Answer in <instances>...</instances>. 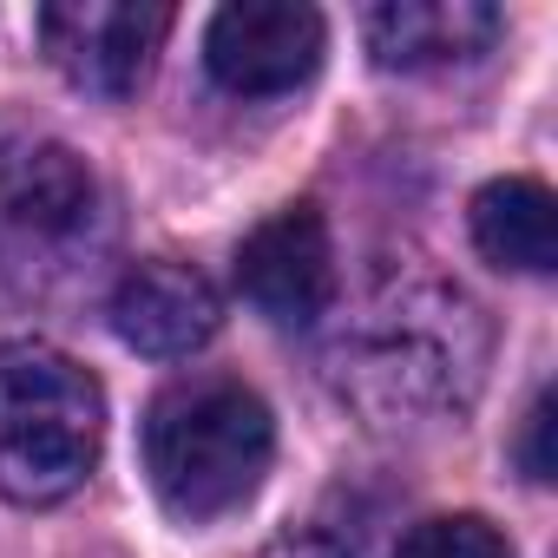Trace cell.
<instances>
[{
	"instance_id": "cell-7",
	"label": "cell",
	"mask_w": 558,
	"mask_h": 558,
	"mask_svg": "<svg viewBox=\"0 0 558 558\" xmlns=\"http://www.w3.org/2000/svg\"><path fill=\"white\" fill-rule=\"evenodd\" d=\"M236 290L250 296L256 316L283 323V329H310L329 316L336 303V243L316 204H290L263 217L243 250H236Z\"/></svg>"
},
{
	"instance_id": "cell-9",
	"label": "cell",
	"mask_w": 558,
	"mask_h": 558,
	"mask_svg": "<svg viewBox=\"0 0 558 558\" xmlns=\"http://www.w3.org/2000/svg\"><path fill=\"white\" fill-rule=\"evenodd\" d=\"M368 53L381 66L421 73V66H460L480 60L499 40V8L486 0H388V8H368Z\"/></svg>"
},
{
	"instance_id": "cell-6",
	"label": "cell",
	"mask_w": 558,
	"mask_h": 558,
	"mask_svg": "<svg viewBox=\"0 0 558 558\" xmlns=\"http://www.w3.org/2000/svg\"><path fill=\"white\" fill-rule=\"evenodd\" d=\"M165 34H171V8H132V0H60V8H40L47 60L93 99L138 93Z\"/></svg>"
},
{
	"instance_id": "cell-1",
	"label": "cell",
	"mask_w": 558,
	"mask_h": 558,
	"mask_svg": "<svg viewBox=\"0 0 558 558\" xmlns=\"http://www.w3.org/2000/svg\"><path fill=\"white\" fill-rule=\"evenodd\" d=\"M342 401H355L375 427H414L460 414L486 368V329L466 296L408 283L362 310V323L329 355Z\"/></svg>"
},
{
	"instance_id": "cell-8",
	"label": "cell",
	"mask_w": 558,
	"mask_h": 558,
	"mask_svg": "<svg viewBox=\"0 0 558 558\" xmlns=\"http://www.w3.org/2000/svg\"><path fill=\"white\" fill-rule=\"evenodd\" d=\"M106 316H112V336L125 349H138L151 362H178V355H197L217 336L223 303H217V290L204 283L191 263L158 256V263H132L119 276Z\"/></svg>"
},
{
	"instance_id": "cell-3",
	"label": "cell",
	"mask_w": 558,
	"mask_h": 558,
	"mask_svg": "<svg viewBox=\"0 0 558 558\" xmlns=\"http://www.w3.org/2000/svg\"><path fill=\"white\" fill-rule=\"evenodd\" d=\"M106 440L99 381L53 342H0V493L53 506L86 486Z\"/></svg>"
},
{
	"instance_id": "cell-2",
	"label": "cell",
	"mask_w": 558,
	"mask_h": 558,
	"mask_svg": "<svg viewBox=\"0 0 558 558\" xmlns=\"http://www.w3.org/2000/svg\"><path fill=\"white\" fill-rule=\"evenodd\" d=\"M276 453V421L243 381H178L145 414V473L171 519L204 525L236 512Z\"/></svg>"
},
{
	"instance_id": "cell-11",
	"label": "cell",
	"mask_w": 558,
	"mask_h": 558,
	"mask_svg": "<svg viewBox=\"0 0 558 558\" xmlns=\"http://www.w3.org/2000/svg\"><path fill=\"white\" fill-rule=\"evenodd\" d=\"M395 558H512V545L480 512H440V519H421Z\"/></svg>"
},
{
	"instance_id": "cell-5",
	"label": "cell",
	"mask_w": 558,
	"mask_h": 558,
	"mask_svg": "<svg viewBox=\"0 0 558 558\" xmlns=\"http://www.w3.org/2000/svg\"><path fill=\"white\" fill-rule=\"evenodd\" d=\"M329 27L303 0H236L204 34V66L236 99H276L316 80Z\"/></svg>"
},
{
	"instance_id": "cell-10",
	"label": "cell",
	"mask_w": 558,
	"mask_h": 558,
	"mask_svg": "<svg viewBox=\"0 0 558 558\" xmlns=\"http://www.w3.org/2000/svg\"><path fill=\"white\" fill-rule=\"evenodd\" d=\"M473 243L499 269L545 276L558 263V210H551V191L538 178H493L473 197Z\"/></svg>"
},
{
	"instance_id": "cell-12",
	"label": "cell",
	"mask_w": 558,
	"mask_h": 558,
	"mask_svg": "<svg viewBox=\"0 0 558 558\" xmlns=\"http://www.w3.org/2000/svg\"><path fill=\"white\" fill-rule=\"evenodd\" d=\"M519 466H525L532 486L551 480V395H538V401L525 408V427H519Z\"/></svg>"
},
{
	"instance_id": "cell-13",
	"label": "cell",
	"mask_w": 558,
	"mask_h": 558,
	"mask_svg": "<svg viewBox=\"0 0 558 558\" xmlns=\"http://www.w3.org/2000/svg\"><path fill=\"white\" fill-rule=\"evenodd\" d=\"M263 558H355V545L342 532H329V525H296V532L276 538Z\"/></svg>"
},
{
	"instance_id": "cell-4",
	"label": "cell",
	"mask_w": 558,
	"mask_h": 558,
	"mask_svg": "<svg viewBox=\"0 0 558 558\" xmlns=\"http://www.w3.org/2000/svg\"><path fill=\"white\" fill-rule=\"evenodd\" d=\"M0 236H8L14 269H73V256L106 236V191L86 158L66 145H21L0 165Z\"/></svg>"
}]
</instances>
